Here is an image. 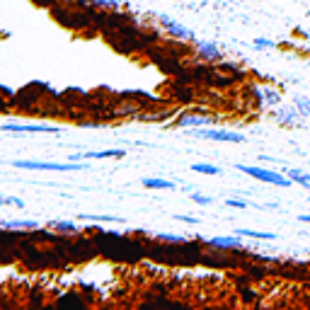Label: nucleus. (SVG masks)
<instances>
[{"instance_id":"obj_6","label":"nucleus","mask_w":310,"mask_h":310,"mask_svg":"<svg viewBox=\"0 0 310 310\" xmlns=\"http://www.w3.org/2000/svg\"><path fill=\"white\" fill-rule=\"evenodd\" d=\"M252 95H255V100H257V107H262V109H274V107L281 104V92L277 88L259 85V88L252 90Z\"/></svg>"},{"instance_id":"obj_2","label":"nucleus","mask_w":310,"mask_h":310,"mask_svg":"<svg viewBox=\"0 0 310 310\" xmlns=\"http://www.w3.org/2000/svg\"><path fill=\"white\" fill-rule=\"evenodd\" d=\"M194 138H204V141H221V143H245V136L238 131H225V129H211V126H199L191 129Z\"/></svg>"},{"instance_id":"obj_3","label":"nucleus","mask_w":310,"mask_h":310,"mask_svg":"<svg viewBox=\"0 0 310 310\" xmlns=\"http://www.w3.org/2000/svg\"><path fill=\"white\" fill-rule=\"evenodd\" d=\"M15 167L20 170H54V172H78V170H85V165L80 163H39V160H17Z\"/></svg>"},{"instance_id":"obj_27","label":"nucleus","mask_w":310,"mask_h":310,"mask_svg":"<svg viewBox=\"0 0 310 310\" xmlns=\"http://www.w3.org/2000/svg\"><path fill=\"white\" fill-rule=\"evenodd\" d=\"M191 199L197 201L199 206H209L211 201H213V199H211V197H204V194H191Z\"/></svg>"},{"instance_id":"obj_24","label":"nucleus","mask_w":310,"mask_h":310,"mask_svg":"<svg viewBox=\"0 0 310 310\" xmlns=\"http://www.w3.org/2000/svg\"><path fill=\"white\" fill-rule=\"evenodd\" d=\"M175 95H177V100H182V102H191V90H187V88H177Z\"/></svg>"},{"instance_id":"obj_23","label":"nucleus","mask_w":310,"mask_h":310,"mask_svg":"<svg viewBox=\"0 0 310 310\" xmlns=\"http://www.w3.org/2000/svg\"><path fill=\"white\" fill-rule=\"evenodd\" d=\"M240 298H243V303H255L257 293L252 288H240Z\"/></svg>"},{"instance_id":"obj_10","label":"nucleus","mask_w":310,"mask_h":310,"mask_svg":"<svg viewBox=\"0 0 310 310\" xmlns=\"http://www.w3.org/2000/svg\"><path fill=\"white\" fill-rule=\"evenodd\" d=\"M175 124L179 129H199V126H209L211 119L204 114H182V117H177Z\"/></svg>"},{"instance_id":"obj_15","label":"nucleus","mask_w":310,"mask_h":310,"mask_svg":"<svg viewBox=\"0 0 310 310\" xmlns=\"http://www.w3.org/2000/svg\"><path fill=\"white\" fill-rule=\"evenodd\" d=\"M90 5H92V8H97V10L117 12L124 5V0H90Z\"/></svg>"},{"instance_id":"obj_9","label":"nucleus","mask_w":310,"mask_h":310,"mask_svg":"<svg viewBox=\"0 0 310 310\" xmlns=\"http://www.w3.org/2000/svg\"><path fill=\"white\" fill-rule=\"evenodd\" d=\"M274 119H277L279 124H284V126H298L300 119H303V114H300L293 104L291 107H284V104H279V107H274Z\"/></svg>"},{"instance_id":"obj_21","label":"nucleus","mask_w":310,"mask_h":310,"mask_svg":"<svg viewBox=\"0 0 310 310\" xmlns=\"http://www.w3.org/2000/svg\"><path fill=\"white\" fill-rule=\"evenodd\" d=\"M252 46H255L257 51H269V49H277V42H272V39H264V36H259V39H255V42H252Z\"/></svg>"},{"instance_id":"obj_18","label":"nucleus","mask_w":310,"mask_h":310,"mask_svg":"<svg viewBox=\"0 0 310 310\" xmlns=\"http://www.w3.org/2000/svg\"><path fill=\"white\" fill-rule=\"evenodd\" d=\"M191 170H194V172H201V175H221V167L211 165V163H194Z\"/></svg>"},{"instance_id":"obj_20","label":"nucleus","mask_w":310,"mask_h":310,"mask_svg":"<svg viewBox=\"0 0 310 310\" xmlns=\"http://www.w3.org/2000/svg\"><path fill=\"white\" fill-rule=\"evenodd\" d=\"M293 107H296L303 117H310V100L308 97H303V95H300V97H293Z\"/></svg>"},{"instance_id":"obj_12","label":"nucleus","mask_w":310,"mask_h":310,"mask_svg":"<svg viewBox=\"0 0 310 310\" xmlns=\"http://www.w3.org/2000/svg\"><path fill=\"white\" fill-rule=\"evenodd\" d=\"M235 235H240V238H255V240H277V235L274 232H262V230H250V228H238V230H232Z\"/></svg>"},{"instance_id":"obj_29","label":"nucleus","mask_w":310,"mask_h":310,"mask_svg":"<svg viewBox=\"0 0 310 310\" xmlns=\"http://www.w3.org/2000/svg\"><path fill=\"white\" fill-rule=\"evenodd\" d=\"M250 274H252L255 279H262L266 274V269L264 266H250Z\"/></svg>"},{"instance_id":"obj_17","label":"nucleus","mask_w":310,"mask_h":310,"mask_svg":"<svg viewBox=\"0 0 310 310\" xmlns=\"http://www.w3.org/2000/svg\"><path fill=\"white\" fill-rule=\"evenodd\" d=\"M49 228H54V230H58V232H80L73 221H51Z\"/></svg>"},{"instance_id":"obj_14","label":"nucleus","mask_w":310,"mask_h":310,"mask_svg":"<svg viewBox=\"0 0 310 310\" xmlns=\"http://www.w3.org/2000/svg\"><path fill=\"white\" fill-rule=\"evenodd\" d=\"M286 175L293 184H300L303 189H308L310 191V175L308 172H303V170H286Z\"/></svg>"},{"instance_id":"obj_30","label":"nucleus","mask_w":310,"mask_h":310,"mask_svg":"<svg viewBox=\"0 0 310 310\" xmlns=\"http://www.w3.org/2000/svg\"><path fill=\"white\" fill-rule=\"evenodd\" d=\"M80 126H85V129H97L100 124H97V122H83Z\"/></svg>"},{"instance_id":"obj_11","label":"nucleus","mask_w":310,"mask_h":310,"mask_svg":"<svg viewBox=\"0 0 310 310\" xmlns=\"http://www.w3.org/2000/svg\"><path fill=\"white\" fill-rule=\"evenodd\" d=\"M5 230H39L36 221H3L0 223Z\"/></svg>"},{"instance_id":"obj_19","label":"nucleus","mask_w":310,"mask_h":310,"mask_svg":"<svg viewBox=\"0 0 310 310\" xmlns=\"http://www.w3.org/2000/svg\"><path fill=\"white\" fill-rule=\"evenodd\" d=\"M160 243H167V245H184V243H189L184 235H170V232H158L155 235Z\"/></svg>"},{"instance_id":"obj_1","label":"nucleus","mask_w":310,"mask_h":310,"mask_svg":"<svg viewBox=\"0 0 310 310\" xmlns=\"http://www.w3.org/2000/svg\"><path fill=\"white\" fill-rule=\"evenodd\" d=\"M235 167H238V172L250 175V177L264 182V184H274V187H288V184H293L288 179V175H281L277 170H266V167H259V165H243V163H238Z\"/></svg>"},{"instance_id":"obj_13","label":"nucleus","mask_w":310,"mask_h":310,"mask_svg":"<svg viewBox=\"0 0 310 310\" xmlns=\"http://www.w3.org/2000/svg\"><path fill=\"white\" fill-rule=\"evenodd\" d=\"M143 187L145 189H165V191H172V189H175V182H170V179H160V177H145Z\"/></svg>"},{"instance_id":"obj_31","label":"nucleus","mask_w":310,"mask_h":310,"mask_svg":"<svg viewBox=\"0 0 310 310\" xmlns=\"http://www.w3.org/2000/svg\"><path fill=\"white\" fill-rule=\"evenodd\" d=\"M298 221H300V223H310V213H300Z\"/></svg>"},{"instance_id":"obj_4","label":"nucleus","mask_w":310,"mask_h":310,"mask_svg":"<svg viewBox=\"0 0 310 310\" xmlns=\"http://www.w3.org/2000/svg\"><path fill=\"white\" fill-rule=\"evenodd\" d=\"M158 22H160V27H163L170 36H175V39H182V42H197V34L191 32L189 27L179 24L177 20H172L170 15H160V17H158Z\"/></svg>"},{"instance_id":"obj_25","label":"nucleus","mask_w":310,"mask_h":310,"mask_svg":"<svg viewBox=\"0 0 310 310\" xmlns=\"http://www.w3.org/2000/svg\"><path fill=\"white\" fill-rule=\"evenodd\" d=\"M3 201H5V206H17V209H24V201L17 199V197H3Z\"/></svg>"},{"instance_id":"obj_26","label":"nucleus","mask_w":310,"mask_h":310,"mask_svg":"<svg viewBox=\"0 0 310 310\" xmlns=\"http://www.w3.org/2000/svg\"><path fill=\"white\" fill-rule=\"evenodd\" d=\"M225 206H230V209H247V201L245 199H228Z\"/></svg>"},{"instance_id":"obj_22","label":"nucleus","mask_w":310,"mask_h":310,"mask_svg":"<svg viewBox=\"0 0 310 310\" xmlns=\"http://www.w3.org/2000/svg\"><path fill=\"white\" fill-rule=\"evenodd\" d=\"M83 221H95V223H109V221H117L114 216H95V213H80Z\"/></svg>"},{"instance_id":"obj_16","label":"nucleus","mask_w":310,"mask_h":310,"mask_svg":"<svg viewBox=\"0 0 310 310\" xmlns=\"http://www.w3.org/2000/svg\"><path fill=\"white\" fill-rule=\"evenodd\" d=\"M85 303H88V300L80 298L78 293H66V296H61V298L56 300V305H68V308H70V305H73V308H83Z\"/></svg>"},{"instance_id":"obj_7","label":"nucleus","mask_w":310,"mask_h":310,"mask_svg":"<svg viewBox=\"0 0 310 310\" xmlns=\"http://www.w3.org/2000/svg\"><path fill=\"white\" fill-rule=\"evenodd\" d=\"M194 44H197V54H199V58L204 63H218V61H223V51L218 44L204 42V39H197Z\"/></svg>"},{"instance_id":"obj_8","label":"nucleus","mask_w":310,"mask_h":310,"mask_svg":"<svg viewBox=\"0 0 310 310\" xmlns=\"http://www.w3.org/2000/svg\"><path fill=\"white\" fill-rule=\"evenodd\" d=\"M204 245L213 247V250H243V238L240 235H218V238L204 240Z\"/></svg>"},{"instance_id":"obj_28","label":"nucleus","mask_w":310,"mask_h":310,"mask_svg":"<svg viewBox=\"0 0 310 310\" xmlns=\"http://www.w3.org/2000/svg\"><path fill=\"white\" fill-rule=\"evenodd\" d=\"M175 218L182 221V223H189V225H197V223H199V218H194V216H184V213H177Z\"/></svg>"},{"instance_id":"obj_32","label":"nucleus","mask_w":310,"mask_h":310,"mask_svg":"<svg viewBox=\"0 0 310 310\" xmlns=\"http://www.w3.org/2000/svg\"><path fill=\"white\" fill-rule=\"evenodd\" d=\"M0 206H5V201H3V199H0Z\"/></svg>"},{"instance_id":"obj_5","label":"nucleus","mask_w":310,"mask_h":310,"mask_svg":"<svg viewBox=\"0 0 310 310\" xmlns=\"http://www.w3.org/2000/svg\"><path fill=\"white\" fill-rule=\"evenodd\" d=\"M0 129L8 133H58L56 126L51 124H17V122H5L0 124Z\"/></svg>"}]
</instances>
